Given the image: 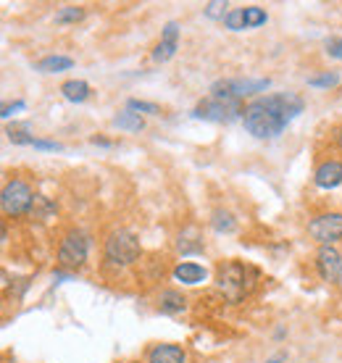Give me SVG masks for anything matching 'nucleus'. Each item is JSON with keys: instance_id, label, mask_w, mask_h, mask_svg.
<instances>
[{"instance_id": "1", "label": "nucleus", "mask_w": 342, "mask_h": 363, "mask_svg": "<svg viewBox=\"0 0 342 363\" xmlns=\"http://www.w3.org/2000/svg\"><path fill=\"white\" fill-rule=\"evenodd\" d=\"M303 98L295 92H271L263 98H255L245 106L243 124L253 137L258 140H274L280 137L292 118L303 113Z\"/></svg>"}, {"instance_id": "2", "label": "nucleus", "mask_w": 342, "mask_h": 363, "mask_svg": "<svg viewBox=\"0 0 342 363\" xmlns=\"http://www.w3.org/2000/svg\"><path fill=\"white\" fill-rule=\"evenodd\" d=\"M258 284V269L243 261H224L216 269V287L229 303H243Z\"/></svg>"}, {"instance_id": "3", "label": "nucleus", "mask_w": 342, "mask_h": 363, "mask_svg": "<svg viewBox=\"0 0 342 363\" xmlns=\"http://www.w3.org/2000/svg\"><path fill=\"white\" fill-rule=\"evenodd\" d=\"M103 255H106V261H109L111 266L124 269V266H132V264L140 261V255H143V245H140V240H137L135 232L118 227L106 237Z\"/></svg>"}, {"instance_id": "4", "label": "nucleus", "mask_w": 342, "mask_h": 363, "mask_svg": "<svg viewBox=\"0 0 342 363\" xmlns=\"http://www.w3.org/2000/svg\"><path fill=\"white\" fill-rule=\"evenodd\" d=\"M87 253H90V237L82 229H69L58 247V266L66 272H77L87 264Z\"/></svg>"}, {"instance_id": "5", "label": "nucleus", "mask_w": 342, "mask_h": 363, "mask_svg": "<svg viewBox=\"0 0 342 363\" xmlns=\"http://www.w3.org/2000/svg\"><path fill=\"white\" fill-rule=\"evenodd\" d=\"M245 113V106L243 100L237 98H216V95H208L206 100H200L195 111H192V116L195 118H206V121H234V118H243Z\"/></svg>"}, {"instance_id": "6", "label": "nucleus", "mask_w": 342, "mask_h": 363, "mask_svg": "<svg viewBox=\"0 0 342 363\" xmlns=\"http://www.w3.org/2000/svg\"><path fill=\"white\" fill-rule=\"evenodd\" d=\"M35 203V192L29 187V182L24 179H11L6 182L3 187V195H0V206H3V213L11 218L16 216H27L29 208Z\"/></svg>"}, {"instance_id": "7", "label": "nucleus", "mask_w": 342, "mask_h": 363, "mask_svg": "<svg viewBox=\"0 0 342 363\" xmlns=\"http://www.w3.org/2000/svg\"><path fill=\"white\" fill-rule=\"evenodd\" d=\"M269 84H271L269 79H219V82L211 87V95L243 100V98H248V95H255V92H266Z\"/></svg>"}, {"instance_id": "8", "label": "nucleus", "mask_w": 342, "mask_h": 363, "mask_svg": "<svg viewBox=\"0 0 342 363\" xmlns=\"http://www.w3.org/2000/svg\"><path fill=\"white\" fill-rule=\"evenodd\" d=\"M308 235L314 237L319 245H332L342 240V213H321L308 221Z\"/></svg>"}, {"instance_id": "9", "label": "nucleus", "mask_w": 342, "mask_h": 363, "mask_svg": "<svg viewBox=\"0 0 342 363\" xmlns=\"http://www.w3.org/2000/svg\"><path fill=\"white\" fill-rule=\"evenodd\" d=\"M316 272L326 284H340L342 281V255L332 245H321L316 253Z\"/></svg>"}, {"instance_id": "10", "label": "nucleus", "mask_w": 342, "mask_h": 363, "mask_svg": "<svg viewBox=\"0 0 342 363\" xmlns=\"http://www.w3.org/2000/svg\"><path fill=\"white\" fill-rule=\"evenodd\" d=\"M177 48H180V24H177V21H169V24L163 27L161 43H158V45L153 48L150 58H153L155 64H166L169 58H174Z\"/></svg>"}, {"instance_id": "11", "label": "nucleus", "mask_w": 342, "mask_h": 363, "mask_svg": "<svg viewBox=\"0 0 342 363\" xmlns=\"http://www.w3.org/2000/svg\"><path fill=\"white\" fill-rule=\"evenodd\" d=\"M314 184L321 190H332V187L342 184V161H324L314 172Z\"/></svg>"}, {"instance_id": "12", "label": "nucleus", "mask_w": 342, "mask_h": 363, "mask_svg": "<svg viewBox=\"0 0 342 363\" xmlns=\"http://www.w3.org/2000/svg\"><path fill=\"white\" fill-rule=\"evenodd\" d=\"M148 363H187V353H184V347L174 345V342H163V345L150 347Z\"/></svg>"}, {"instance_id": "13", "label": "nucleus", "mask_w": 342, "mask_h": 363, "mask_svg": "<svg viewBox=\"0 0 342 363\" xmlns=\"http://www.w3.org/2000/svg\"><path fill=\"white\" fill-rule=\"evenodd\" d=\"M174 279L182 281V284H200V281L208 279V272L195 261H182V264L174 266Z\"/></svg>"}, {"instance_id": "14", "label": "nucleus", "mask_w": 342, "mask_h": 363, "mask_svg": "<svg viewBox=\"0 0 342 363\" xmlns=\"http://www.w3.org/2000/svg\"><path fill=\"white\" fill-rule=\"evenodd\" d=\"M187 308V298L182 295L180 290H163L158 295V311L161 313H169V316H177Z\"/></svg>"}, {"instance_id": "15", "label": "nucleus", "mask_w": 342, "mask_h": 363, "mask_svg": "<svg viewBox=\"0 0 342 363\" xmlns=\"http://www.w3.org/2000/svg\"><path fill=\"white\" fill-rule=\"evenodd\" d=\"M61 92L63 98L69 100V103H84V100L90 98V84L84 82V79H69V82L61 84Z\"/></svg>"}, {"instance_id": "16", "label": "nucleus", "mask_w": 342, "mask_h": 363, "mask_svg": "<svg viewBox=\"0 0 342 363\" xmlns=\"http://www.w3.org/2000/svg\"><path fill=\"white\" fill-rule=\"evenodd\" d=\"M72 66H74V61L69 55H45L43 61H37V72L58 74V72H69Z\"/></svg>"}, {"instance_id": "17", "label": "nucleus", "mask_w": 342, "mask_h": 363, "mask_svg": "<svg viewBox=\"0 0 342 363\" xmlns=\"http://www.w3.org/2000/svg\"><path fill=\"white\" fill-rule=\"evenodd\" d=\"M114 127L116 129H124V132H143L145 129V121H143V116L137 113V111H132V108H126V111H121L116 118H114Z\"/></svg>"}, {"instance_id": "18", "label": "nucleus", "mask_w": 342, "mask_h": 363, "mask_svg": "<svg viewBox=\"0 0 342 363\" xmlns=\"http://www.w3.org/2000/svg\"><path fill=\"white\" fill-rule=\"evenodd\" d=\"M177 247H180V253L189 255V253H200L203 250V240H200L198 229H184L180 235V240H177Z\"/></svg>"}, {"instance_id": "19", "label": "nucleus", "mask_w": 342, "mask_h": 363, "mask_svg": "<svg viewBox=\"0 0 342 363\" xmlns=\"http://www.w3.org/2000/svg\"><path fill=\"white\" fill-rule=\"evenodd\" d=\"M55 213V203L50 198H45V195H35V203H32V208H29L27 216L32 218V221H45V218H50Z\"/></svg>"}, {"instance_id": "20", "label": "nucleus", "mask_w": 342, "mask_h": 363, "mask_svg": "<svg viewBox=\"0 0 342 363\" xmlns=\"http://www.w3.org/2000/svg\"><path fill=\"white\" fill-rule=\"evenodd\" d=\"M243 16H245V27L248 29H255V27H261V24L269 21V13H266L261 6H245Z\"/></svg>"}, {"instance_id": "21", "label": "nucleus", "mask_w": 342, "mask_h": 363, "mask_svg": "<svg viewBox=\"0 0 342 363\" xmlns=\"http://www.w3.org/2000/svg\"><path fill=\"white\" fill-rule=\"evenodd\" d=\"M84 16V9L79 6H63L58 13H55V24H74V21H79Z\"/></svg>"}, {"instance_id": "22", "label": "nucleus", "mask_w": 342, "mask_h": 363, "mask_svg": "<svg viewBox=\"0 0 342 363\" xmlns=\"http://www.w3.org/2000/svg\"><path fill=\"white\" fill-rule=\"evenodd\" d=\"M211 224H214V229L216 232H234V216L229 213V211H216L214 213V218H211Z\"/></svg>"}, {"instance_id": "23", "label": "nucleus", "mask_w": 342, "mask_h": 363, "mask_svg": "<svg viewBox=\"0 0 342 363\" xmlns=\"http://www.w3.org/2000/svg\"><path fill=\"white\" fill-rule=\"evenodd\" d=\"M340 82V74L337 72H326L319 74V77H308V87H334Z\"/></svg>"}, {"instance_id": "24", "label": "nucleus", "mask_w": 342, "mask_h": 363, "mask_svg": "<svg viewBox=\"0 0 342 363\" xmlns=\"http://www.w3.org/2000/svg\"><path fill=\"white\" fill-rule=\"evenodd\" d=\"M224 27L226 29H232V32H243L245 27V16H243V9H232L229 13H226L224 18Z\"/></svg>"}, {"instance_id": "25", "label": "nucleus", "mask_w": 342, "mask_h": 363, "mask_svg": "<svg viewBox=\"0 0 342 363\" xmlns=\"http://www.w3.org/2000/svg\"><path fill=\"white\" fill-rule=\"evenodd\" d=\"M126 108L137 111V113H161V108L155 103H145V100H135V98L126 103Z\"/></svg>"}, {"instance_id": "26", "label": "nucleus", "mask_w": 342, "mask_h": 363, "mask_svg": "<svg viewBox=\"0 0 342 363\" xmlns=\"http://www.w3.org/2000/svg\"><path fill=\"white\" fill-rule=\"evenodd\" d=\"M9 140L16 145H32L37 137H29L27 129H9Z\"/></svg>"}, {"instance_id": "27", "label": "nucleus", "mask_w": 342, "mask_h": 363, "mask_svg": "<svg viewBox=\"0 0 342 363\" xmlns=\"http://www.w3.org/2000/svg\"><path fill=\"white\" fill-rule=\"evenodd\" d=\"M226 13H229V11H226V3H219V0H214V3H208V6H206V16L208 18H221V21H224Z\"/></svg>"}, {"instance_id": "28", "label": "nucleus", "mask_w": 342, "mask_h": 363, "mask_svg": "<svg viewBox=\"0 0 342 363\" xmlns=\"http://www.w3.org/2000/svg\"><path fill=\"white\" fill-rule=\"evenodd\" d=\"M326 53L337 58V61H342V37H329L326 40Z\"/></svg>"}, {"instance_id": "29", "label": "nucleus", "mask_w": 342, "mask_h": 363, "mask_svg": "<svg viewBox=\"0 0 342 363\" xmlns=\"http://www.w3.org/2000/svg\"><path fill=\"white\" fill-rule=\"evenodd\" d=\"M32 147H37V150H55V153H58V150H63L61 143H50V140H35V143H32Z\"/></svg>"}, {"instance_id": "30", "label": "nucleus", "mask_w": 342, "mask_h": 363, "mask_svg": "<svg viewBox=\"0 0 342 363\" xmlns=\"http://www.w3.org/2000/svg\"><path fill=\"white\" fill-rule=\"evenodd\" d=\"M27 108V103L24 100H16V103H9V106H3V118H11L16 111H24Z\"/></svg>"}, {"instance_id": "31", "label": "nucleus", "mask_w": 342, "mask_h": 363, "mask_svg": "<svg viewBox=\"0 0 342 363\" xmlns=\"http://www.w3.org/2000/svg\"><path fill=\"white\" fill-rule=\"evenodd\" d=\"M92 145H103V147H111L109 140H103V137H92Z\"/></svg>"}, {"instance_id": "32", "label": "nucleus", "mask_w": 342, "mask_h": 363, "mask_svg": "<svg viewBox=\"0 0 342 363\" xmlns=\"http://www.w3.org/2000/svg\"><path fill=\"white\" fill-rule=\"evenodd\" d=\"M334 140H337V145H340V150H342V127L337 129V135H334Z\"/></svg>"}, {"instance_id": "33", "label": "nucleus", "mask_w": 342, "mask_h": 363, "mask_svg": "<svg viewBox=\"0 0 342 363\" xmlns=\"http://www.w3.org/2000/svg\"><path fill=\"white\" fill-rule=\"evenodd\" d=\"M285 361V355H277V358H271V361H266V363H282Z\"/></svg>"}, {"instance_id": "34", "label": "nucleus", "mask_w": 342, "mask_h": 363, "mask_svg": "<svg viewBox=\"0 0 342 363\" xmlns=\"http://www.w3.org/2000/svg\"><path fill=\"white\" fill-rule=\"evenodd\" d=\"M129 363H140V361H129Z\"/></svg>"}]
</instances>
